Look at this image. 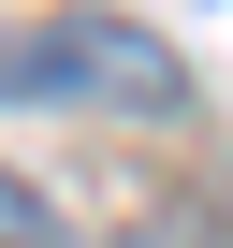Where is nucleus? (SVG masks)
<instances>
[{
  "label": "nucleus",
  "instance_id": "1",
  "mask_svg": "<svg viewBox=\"0 0 233 248\" xmlns=\"http://www.w3.org/2000/svg\"><path fill=\"white\" fill-rule=\"evenodd\" d=\"M0 102H102V117H175L189 73L160 30L131 15H44V30H0Z\"/></svg>",
  "mask_w": 233,
  "mask_h": 248
},
{
  "label": "nucleus",
  "instance_id": "2",
  "mask_svg": "<svg viewBox=\"0 0 233 248\" xmlns=\"http://www.w3.org/2000/svg\"><path fill=\"white\" fill-rule=\"evenodd\" d=\"M0 248H58V204H44L29 175H0Z\"/></svg>",
  "mask_w": 233,
  "mask_h": 248
}]
</instances>
